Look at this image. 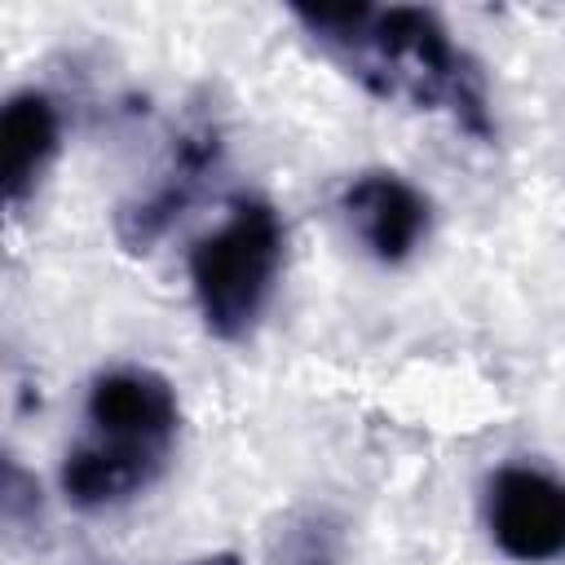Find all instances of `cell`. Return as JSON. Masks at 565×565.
I'll return each instance as SVG.
<instances>
[{
  "mask_svg": "<svg viewBox=\"0 0 565 565\" xmlns=\"http://www.w3.org/2000/svg\"><path fill=\"white\" fill-rule=\"evenodd\" d=\"M278 260H282V225L274 207L256 199L234 203L230 221L190 252V282L203 322L216 335H243L274 287Z\"/></svg>",
  "mask_w": 565,
  "mask_h": 565,
  "instance_id": "obj_1",
  "label": "cell"
},
{
  "mask_svg": "<svg viewBox=\"0 0 565 565\" xmlns=\"http://www.w3.org/2000/svg\"><path fill=\"white\" fill-rule=\"evenodd\" d=\"M93 441L141 468H159L168 437L177 433V393L163 375L141 366L106 371L88 393Z\"/></svg>",
  "mask_w": 565,
  "mask_h": 565,
  "instance_id": "obj_2",
  "label": "cell"
},
{
  "mask_svg": "<svg viewBox=\"0 0 565 565\" xmlns=\"http://www.w3.org/2000/svg\"><path fill=\"white\" fill-rule=\"evenodd\" d=\"M490 534L512 561L565 552V481L534 468H503L490 481Z\"/></svg>",
  "mask_w": 565,
  "mask_h": 565,
  "instance_id": "obj_3",
  "label": "cell"
},
{
  "mask_svg": "<svg viewBox=\"0 0 565 565\" xmlns=\"http://www.w3.org/2000/svg\"><path fill=\"white\" fill-rule=\"evenodd\" d=\"M344 212L371 256L397 265L428 234V203L415 185L393 172H366L344 190Z\"/></svg>",
  "mask_w": 565,
  "mask_h": 565,
  "instance_id": "obj_4",
  "label": "cell"
},
{
  "mask_svg": "<svg viewBox=\"0 0 565 565\" xmlns=\"http://www.w3.org/2000/svg\"><path fill=\"white\" fill-rule=\"evenodd\" d=\"M0 150H4V194H9V203H18L35 185L49 154L57 150V115H53L49 97L22 93L4 106Z\"/></svg>",
  "mask_w": 565,
  "mask_h": 565,
  "instance_id": "obj_5",
  "label": "cell"
},
{
  "mask_svg": "<svg viewBox=\"0 0 565 565\" xmlns=\"http://www.w3.org/2000/svg\"><path fill=\"white\" fill-rule=\"evenodd\" d=\"M203 565H234V561H203Z\"/></svg>",
  "mask_w": 565,
  "mask_h": 565,
  "instance_id": "obj_6",
  "label": "cell"
}]
</instances>
